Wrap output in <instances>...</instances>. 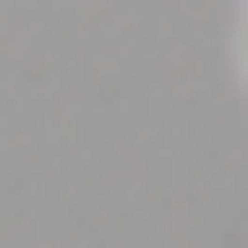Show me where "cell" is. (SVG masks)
Returning <instances> with one entry per match:
<instances>
[{"instance_id":"obj_1","label":"cell","mask_w":248,"mask_h":248,"mask_svg":"<svg viewBox=\"0 0 248 248\" xmlns=\"http://www.w3.org/2000/svg\"><path fill=\"white\" fill-rule=\"evenodd\" d=\"M241 61H248V31H241Z\"/></svg>"}]
</instances>
